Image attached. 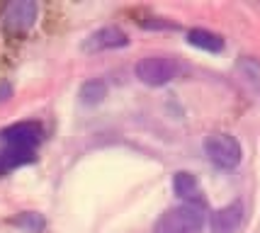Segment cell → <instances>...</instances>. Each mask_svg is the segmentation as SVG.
Instances as JSON below:
<instances>
[{"label": "cell", "mask_w": 260, "mask_h": 233, "mask_svg": "<svg viewBox=\"0 0 260 233\" xmlns=\"http://www.w3.org/2000/svg\"><path fill=\"white\" fill-rule=\"evenodd\" d=\"M37 12H39V5L34 0H12L3 10V24L12 32H24L37 22Z\"/></svg>", "instance_id": "5b68a950"}, {"label": "cell", "mask_w": 260, "mask_h": 233, "mask_svg": "<svg viewBox=\"0 0 260 233\" xmlns=\"http://www.w3.org/2000/svg\"><path fill=\"white\" fill-rule=\"evenodd\" d=\"M12 223H15V226H20V228L27 231V233H42L44 231V226H46L44 216H42V214H37V211H24V214H20V216H15Z\"/></svg>", "instance_id": "7c38bea8"}, {"label": "cell", "mask_w": 260, "mask_h": 233, "mask_svg": "<svg viewBox=\"0 0 260 233\" xmlns=\"http://www.w3.org/2000/svg\"><path fill=\"white\" fill-rule=\"evenodd\" d=\"M42 124L39 122H17L3 131V141L8 148H20V151H34V146L42 141Z\"/></svg>", "instance_id": "277c9868"}, {"label": "cell", "mask_w": 260, "mask_h": 233, "mask_svg": "<svg viewBox=\"0 0 260 233\" xmlns=\"http://www.w3.org/2000/svg\"><path fill=\"white\" fill-rule=\"evenodd\" d=\"M105 97H107V83L100 80V78L85 80V83L80 85V92H78L80 105H85V107H95V105H100Z\"/></svg>", "instance_id": "8fae6325"}, {"label": "cell", "mask_w": 260, "mask_h": 233, "mask_svg": "<svg viewBox=\"0 0 260 233\" xmlns=\"http://www.w3.org/2000/svg\"><path fill=\"white\" fill-rule=\"evenodd\" d=\"M204 153L216 168L234 170L241 165L243 148H241L236 136H231V134H212L204 139Z\"/></svg>", "instance_id": "3957f363"}, {"label": "cell", "mask_w": 260, "mask_h": 233, "mask_svg": "<svg viewBox=\"0 0 260 233\" xmlns=\"http://www.w3.org/2000/svg\"><path fill=\"white\" fill-rule=\"evenodd\" d=\"M207 214L200 204H180L163 211L153 223V233H202Z\"/></svg>", "instance_id": "6da1fadb"}, {"label": "cell", "mask_w": 260, "mask_h": 233, "mask_svg": "<svg viewBox=\"0 0 260 233\" xmlns=\"http://www.w3.org/2000/svg\"><path fill=\"white\" fill-rule=\"evenodd\" d=\"M173 192L185 199V204H194V202L202 199V187H200V180L197 175L187 173V170H180L173 175Z\"/></svg>", "instance_id": "ba28073f"}, {"label": "cell", "mask_w": 260, "mask_h": 233, "mask_svg": "<svg viewBox=\"0 0 260 233\" xmlns=\"http://www.w3.org/2000/svg\"><path fill=\"white\" fill-rule=\"evenodd\" d=\"M243 216H246V209H243V202L236 199L216 209L212 216H209V231L212 233H234L243 223Z\"/></svg>", "instance_id": "52a82bcc"}, {"label": "cell", "mask_w": 260, "mask_h": 233, "mask_svg": "<svg viewBox=\"0 0 260 233\" xmlns=\"http://www.w3.org/2000/svg\"><path fill=\"white\" fill-rule=\"evenodd\" d=\"M129 44V37L124 29L119 27H102L98 32H92L90 37H85L83 42V51L85 54H98V51H107V49H124Z\"/></svg>", "instance_id": "8992f818"}, {"label": "cell", "mask_w": 260, "mask_h": 233, "mask_svg": "<svg viewBox=\"0 0 260 233\" xmlns=\"http://www.w3.org/2000/svg\"><path fill=\"white\" fill-rule=\"evenodd\" d=\"M180 73V63L170 56H146L134 66V76L148 85V88H160L175 80Z\"/></svg>", "instance_id": "7a4b0ae2"}, {"label": "cell", "mask_w": 260, "mask_h": 233, "mask_svg": "<svg viewBox=\"0 0 260 233\" xmlns=\"http://www.w3.org/2000/svg\"><path fill=\"white\" fill-rule=\"evenodd\" d=\"M187 42L202 51H209V54H219L224 49V39L219 37L216 32H209V29H190L187 32Z\"/></svg>", "instance_id": "30bf717a"}, {"label": "cell", "mask_w": 260, "mask_h": 233, "mask_svg": "<svg viewBox=\"0 0 260 233\" xmlns=\"http://www.w3.org/2000/svg\"><path fill=\"white\" fill-rule=\"evenodd\" d=\"M12 97V85L10 83H0V102L10 100Z\"/></svg>", "instance_id": "4fadbf2b"}, {"label": "cell", "mask_w": 260, "mask_h": 233, "mask_svg": "<svg viewBox=\"0 0 260 233\" xmlns=\"http://www.w3.org/2000/svg\"><path fill=\"white\" fill-rule=\"evenodd\" d=\"M236 73L243 80V85L260 100V61L250 56H241L236 61Z\"/></svg>", "instance_id": "9c48e42d"}, {"label": "cell", "mask_w": 260, "mask_h": 233, "mask_svg": "<svg viewBox=\"0 0 260 233\" xmlns=\"http://www.w3.org/2000/svg\"><path fill=\"white\" fill-rule=\"evenodd\" d=\"M8 170H12V168H10V163H8L5 151H3V153H0V175H3V173H8Z\"/></svg>", "instance_id": "5bb4252c"}]
</instances>
